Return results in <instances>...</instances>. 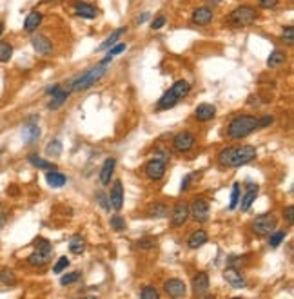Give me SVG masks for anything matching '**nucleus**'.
<instances>
[{"label": "nucleus", "instance_id": "nucleus-34", "mask_svg": "<svg viewBox=\"0 0 294 299\" xmlns=\"http://www.w3.org/2000/svg\"><path fill=\"white\" fill-rule=\"evenodd\" d=\"M285 236H287L285 230H275V232H271L269 234V247H273V249L280 247V243L285 239Z\"/></svg>", "mask_w": 294, "mask_h": 299}, {"label": "nucleus", "instance_id": "nucleus-12", "mask_svg": "<svg viewBox=\"0 0 294 299\" xmlns=\"http://www.w3.org/2000/svg\"><path fill=\"white\" fill-rule=\"evenodd\" d=\"M164 290L165 294L171 296V298H184L187 294V287L182 279L178 278H173V279H167L164 285Z\"/></svg>", "mask_w": 294, "mask_h": 299}, {"label": "nucleus", "instance_id": "nucleus-20", "mask_svg": "<svg viewBox=\"0 0 294 299\" xmlns=\"http://www.w3.org/2000/svg\"><path fill=\"white\" fill-rule=\"evenodd\" d=\"M195 116L198 122H209L216 116V107L213 104H200L195 111Z\"/></svg>", "mask_w": 294, "mask_h": 299}, {"label": "nucleus", "instance_id": "nucleus-18", "mask_svg": "<svg viewBox=\"0 0 294 299\" xmlns=\"http://www.w3.org/2000/svg\"><path fill=\"white\" fill-rule=\"evenodd\" d=\"M73 9H75V13L78 16H82V18H87V20L96 18V15H98L96 5L89 4V2H76V4L73 5Z\"/></svg>", "mask_w": 294, "mask_h": 299}, {"label": "nucleus", "instance_id": "nucleus-47", "mask_svg": "<svg viewBox=\"0 0 294 299\" xmlns=\"http://www.w3.org/2000/svg\"><path fill=\"white\" fill-rule=\"evenodd\" d=\"M125 47H127V45H125V44H115V45H113V47H109V56H111V58H113V56L120 55L122 51H125Z\"/></svg>", "mask_w": 294, "mask_h": 299}, {"label": "nucleus", "instance_id": "nucleus-27", "mask_svg": "<svg viewBox=\"0 0 294 299\" xmlns=\"http://www.w3.org/2000/svg\"><path fill=\"white\" fill-rule=\"evenodd\" d=\"M124 33H125V27H118V29H115L109 36H107V38H105V42H102V44L98 45V51H105V49H109V47H113L115 44H118L120 36L124 35Z\"/></svg>", "mask_w": 294, "mask_h": 299}, {"label": "nucleus", "instance_id": "nucleus-54", "mask_svg": "<svg viewBox=\"0 0 294 299\" xmlns=\"http://www.w3.org/2000/svg\"><path fill=\"white\" fill-rule=\"evenodd\" d=\"M2 33H4V22L0 20V36H2Z\"/></svg>", "mask_w": 294, "mask_h": 299}, {"label": "nucleus", "instance_id": "nucleus-13", "mask_svg": "<svg viewBox=\"0 0 294 299\" xmlns=\"http://www.w3.org/2000/svg\"><path fill=\"white\" fill-rule=\"evenodd\" d=\"M107 198H109V205L115 210H120L122 207H124V185H122L120 179H116L115 183H113L111 192H109Z\"/></svg>", "mask_w": 294, "mask_h": 299}, {"label": "nucleus", "instance_id": "nucleus-31", "mask_svg": "<svg viewBox=\"0 0 294 299\" xmlns=\"http://www.w3.org/2000/svg\"><path fill=\"white\" fill-rule=\"evenodd\" d=\"M284 62H285V53L280 49H275L271 53L269 58H267V65H269V67H280Z\"/></svg>", "mask_w": 294, "mask_h": 299}, {"label": "nucleus", "instance_id": "nucleus-2", "mask_svg": "<svg viewBox=\"0 0 294 299\" xmlns=\"http://www.w3.org/2000/svg\"><path fill=\"white\" fill-rule=\"evenodd\" d=\"M256 129H260V118L251 115H240L231 120L229 127H227V135L233 140H242L245 136L253 135Z\"/></svg>", "mask_w": 294, "mask_h": 299}, {"label": "nucleus", "instance_id": "nucleus-43", "mask_svg": "<svg viewBox=\"0 0 294 299\" xmlns=\"http://www.w3.org/2000/svg\"><path fill=\"white\" fill-rule=\"evenodd\" d=\"M96 201H98V203L102 205V207H104L105 210H107V209H111V205H109V198H107V196H105L104 192H102V190H98V192H96Z\"/></svg>", "mask_w": 294, "mask_h": 299}, {"label": "nucleus", "instance_id": "nucleus-23", "mask_svg": "<svg viewBox=\"0 0 294 299\" xmlns=\"http://www.w3.org/2000/svg\"><path fill=\"white\" fill-rule=\"evenodd\" d=\"M40 24H42V13L40 11H31L24 20V31L25 33H35Z\"/></svg>", "mask_w": 294, "mask_h": 299}, {"label": "nucleus", "instance_id": "nucleus-53", "mask_svg": "<svg viewBox=\"0 0 294 299\" xmlns=\"http://www.w3.org/2000/svg\"><path fill=\"white\" fill-rule=\"evenodd\" d=\"M147 18H149V13H144L142 16H138V18H136V22H138V24H144Z\"/></svg>", "mask_w": 294, "mask_h": 299}, {"label": "nucleus", "instance_id": "nucleus-50", "mask_svg": "<svg viewBox=\"0 0 294 299\" xmlns=\"http://www.w3.org/2000/svg\"><path fill=\"white\" fill-rule=\"evenodd\" d=\"M273 124V116H264V118H260V129H264L267 125Z\"/></svg>", "mask_w": 294, "mask_h": 299}, {"label": "nucleus", "instance_id": "nucleus-21", "mask_svg": "<svg viewBox=\"0 0 294 299\" xmlns=\"http://www.w3.org/2000/svg\"><path fill=\"white\" fill-rule=\"evenodd\" d=\"M115 167H116L115 158H107L104 161L102 169H100V181H102V185L111 183V176H113V172H115Z\"/></svg>", "mask_w": 294, "mask_h": 299}, {"label": "nucleus", "instance_id": "nucleus-9", "mask_svg": "<svg viewBox=\"0 0 294 299\" xmlns=\"http://www.w3.org/2000/svg\"><path fill=\"white\" fill-rule=\"evenodd\" d=\"M195 144H196V138L189 131H182V133H178V135L173 138V147H175V150H178V152H189V150L195 147Z\"/></svg>", "mask_w": 294, "mask_h": 299}, {"label": "nucleus", "instance_id": "nucleus-35", "mask_svg": "<svg viewBox=\"0 0 294 299\" xmlns=\"http://www.w3.org/2000/svg\"><path fill=\"white\" fill-rule=\"evenodd\" d=\"M45 154L47 156H60L62 154V142H60V140H53V142H49L47 147H45Z\"/></svg>", "mask_w": 294, "mask_h": 299}, {"label": "nucleus", "instance_id": "nucleus-10", "mask_svg": "<svg viewBox=\"0 0 294 299\" xmlns=\"http://www.w3.org/2000/svg\"><path fill=\"white\" fill-rule=\"evenodd\" d=\"M145 176L149 179H153V181H158V179H162L165 176V161H162V159H149L147 163H145Z\"/></svg>", "mask_w": 294, "mask_h": 299}, {"label": "nucleus", "instance_id": "nucleus-38", "mask_svg": "<svg viewBox=\"0 0 294 299\" xmlns=\"http://www.w3.org/2000/svg\"><path fill=\"white\" fill-rule=\"evenodd\" d=\"M140 298H144V299H158L160 294H158V290H156L155 287L147 285V287H144V290L140 292Z\"/></svg>", "mask_w": 294, "mask_h": 299}, {"label": "nucleus", "instance_id": "nucleus-17", "mask_svg": "<svg viewBox=\"0 0 294 299\" xmlns=\"http://www.w3.org/2000/svg\"><path fill=\"white\" fill-rule=\"evenodd\" d=\"M213 9L209 5H204V7H196L193 11V16H191V22L196 25H209L213 22Z\"/></svg>", "mask_w": 294, "mask_h": 299}, {"label": "nucleus", "instance_id": "nucleus-36", "mask_svg": "<svg viewBox=\"0 0 294 299\" xmlns=\"http://www.w3.org/2000/svg\"><path fill=\"white\" fill-rule=\"evenodd\" d=\"M156 247V238H142L136 241V249L140 250H149Z\"/></svg>", "mask_w": 294, "mask_h": 299}, {"label": "nucleus", "instance_id": "nucleus-46", "mask_svg": "<svg viewBox=\"0 0 294 299\" xmlns=\"http://www.w3.org/2000/svg\"><path fill=\"white\" fill-rule=\"evenodd\" d=\"M165 22H167V18H165L164 15H160V16H156V18L153 20V24H151V27H153L155 31H158V29H162V27H164Z\"/></svg>", "mask_w": 294, "mask_h": 299}, {"label": "nucleus", "instance_id": "nucleus-22", "mask_svg": "<svg viewBox=\"0 0 294 299\" xmlns=\"http://www.w3.org/2000/svg\"><path fill=\"white\" fill-rule=\"evenodd\" d=\"M33 120L31 118V122H27V124L24 125V129H22V135H24V140L25 144H35L36 140L40 138V127L36 124H33Z\"/></svg>", "mask_w": 294, "mask_h": 299}, {"label": "nucleus", "instance_id": "nucleus-5", "mask_svg": "<svg viewBox=\"0 0 294 299\" xmlns=\"http://www.w3.org/2000/svg\"><path fill=\"white\" fill-rule=\"evenodd\" d=\"M105 75V65L100 64V65H95V67H91V69H87L82 76H78L76 80H73V91H85L89 89V87H93V85L98 82L102 76Z\"/></svg>", "mask_w": 294, "mask_h": 299}, {"label": "nucleus", "instance_id": "nucleus-37", "mask_svg": "<svg viewBox=\"0 0 294 299\" xmlns=\"http://www.w3.org/2000/svg\"><path fill=\"white\" fill-rule=\"evenodd\" d=\"M111 229H115L116 232H122V230H125V219L122 218L120 214H115L113 218H111Z\"/></svg>", "mask_w": 294, "mask_h": 299}, {"label": "nucleus", "instance_id": "nucleus-33", "mask_svg": "<svg viewBox=\"0 0 294 299\" xmlns=\"http://www.w3.org/2000/svg\"><path fill=\"white\" fill-rule=\"evenodd\" d=\"M0 283L7 285V287L15 285L16 283L15 272H13V270H9V269H2V270H0Z\"/></svg>", "mask_w": 294, "mask_h": 299}, {"label": "nucleus", "instance_id": "nucleus-8", "mask_svg": "<svg viewBox=\"0 0 294 299\" xmlns=\"http://www.w3.org/2000/svg\"><path fill=\"white\" fill-rule=\"evenodd\" d=\"M209 201L204 198V196H196L195 199H193V203L189 205V216H193V218L198 221V223H205L207 219H209Z\"/></svg>", "mask_w": 294, "mask_h": 299}, {"label": "nucleus", "instance_id": "nucleus-24", "mask_svg": "<svg viewBox=\"0 0 294 299\" xmlns=\"http://www.w3.org/2000/svg\"><path fill=\"white\" fill-rule=\"evenodd\" d=\"M205 243H207V232H205L204 229L195 230V232L189 236V239H187L189 249H200V247H204Z\"/></svg>", "mask_w": 294, "mask_h": 299}, {"label": "nucleus", "instance_id": "nucleus-25", "mask_svg": "<svg viewBox=\"0 0 294 299\" xmlns=\"http://www.w3.org/2000/svg\"><path fill=\"white\" fill-rule=\"evenodd\" d=\"M45 181L49 187L53 189H60V187H64L67 178H65L62 172H56V170H47V174H45Z\"/></svg>", "mask_w": 294, "mask_h": 299}, {"label": "nucleus", "instance_id": "nucleus-55", "mask_svg": "<svg viewBox=\"0 0 294 299\" xmlns=\"http://www.w3.org/2000/svg\"><path fill=\"white\" fill-rule=\"evenodd\" d=\"M209 4H220V0H207Z\"/></svg>", "mask_w": 294, "mask_h": 299}, {"label": "nucleus", "instance_id": "nucleus-4", "mask_svg": "<svg viewBox=\"0 0 294 299\" xmlns=\"http://www.w3.org/2000/svg\"><path fill=\"white\" fill-rule=\"evenodd\" d=\"M33 245H35V252L27 256V263L31 267H44L49 263L51 256H53V245L45 238H36Z\"/></svg>", "mask_w": 294, "mask_h": 299}, {"label": "nucleus", "instance_id": "nucleus-16", "mask_svg": "<svg viewBox=\"0 0 294 299\" xmlns=\"http://www.w3.org/2000/svg\"><path fill=\"white\" fill-rule=\"evenodd\" d=\"M191 287H193V294L195 296H204L209 290V276L207 272H198L191 279Z\"/></svg>", "mask_w": 294, "mask_h": 299}, {"label": "nucleus", "instance_id": "nucleus-11", "mask_svg": "<svg viewBox=\"0 0 294 299\" xmlns=\"http://www.w3.org/2000/svg\"><path fill=\"white\" fill-rule=\"evenodd\" d=\"M187 219H189V205L185 201H180L171 212V223H173V227H182V225L187 223Z\"/></svg>", "mask_w": 294, "mask_h": 299}, {"label": "nucleus", "instance_id": "nucleus-49", "mask_svg": "<svg viewBox=\"0 0 294 299\" xmlns=\"http://www.w3.org/2000/svg\"><path fill=\"white\" fill-rule=\"evenodd\" d=\"M260 5L264 7V9H273V7H276L278 5L280 0H258Z\"/></svg>", "mask_w": 294, "mask_h": 299}, {"label": "nucleus", "instance_id": "nucleus-48", "mask_svg": "<svg viewBox=\"0 0 294 299\" xmlns=\"http://www.w3.org/2000/svg\"><path fill=\"white\" fill-rule=\"evenodd\" d=\"M294 207L293 205H289V207H285L284 209V216H285V219H287V223L289 225H293V221H294Z\"/></svg>", "mask_w": 294, "mask_h": 299}, {"label": "nucleus", "instance_id": "nucleus-29", "mask_svg": "<svg viewBox=\"0 0 294 299\" xmlns=\"http://www.w3.org/2000/svg\"><path fill=\"white\" fill-rule=\"evenodd\" d=\"M67 96H69V93L67 91H62V89H58L53 95V98L49 100V104H47V109H51V111H56V109H60L62 105L65 104V100H67Z\"/></svg>", "mask_w": 294, "mask_h": 299}, {"label": "nucleus", "instance_id": "nucleus-41", "mask_svg": "<svg viewBox=\"0 0 294 299\" xmlns=\"http://www.w3.org/2000/svg\"><path fill=\"white\" fill-rule=\"evenodd\" d=\"M67 267H69V259L65 258V256H62V258L56 261L55 267H53V272H55V274H60V272H64Z\"/></svg>", "mask_w": 294, "mask_h": 299}, {"label": "nucleus", "instance_id": "nucleus-39", "mask_svg": "<svg viewBox=\"0 0 294 299\" xmlns=\"http://www.w3.org/2000/svg\"><path fill=\"white\" fill-rule=\"evenodd\" d=\"M240 203V183L233 185V192H231V203L229 209H236V205Z\"/></svg>", "mask_w": 294, "mask_h": 299}, {"label": "nucleus", "instance_id": "nucleus-28", "mask_svg": "<svg viewBox=\"0 0 294 299\" xmlns=\"http://www.w3.org/2000/svg\"><path fill=\"white\" fill-rule=\"evenodd\" d=\"M147 214L151 218H165V216H169V207L162 201H156V203L149 205V209H147Z\"/></svg>", "mask_w": 294, "mask_h": 299}, {"label": "nucleus", "instance_id": "nucleus-1", "mask_svg": "<svg viewBox=\"0 0 294 299\" xmlns=\"http://www.w3.org/2000/svg\"><path fill=\"white\" fill-rule=\"evenodd\" d=\"M256 158V147L253 145H235V147H227V149L220 150L218 163L222 167H242V165L251 163Z\"/></svg>", "mask_w": 294, "mask_h": 299}, {"label": "nucleus", "instance_id": "nucleus-26", "mask_svg": "<svg viewBox=\"0 0 294 299\" xmlns=\"http://www.w3.org/2000/svg\"><path fill=\"white\" fill-rule=\"evenodd\" d=\"M27 161H29L33 167H36V169H42V170H56V169H58V167H56L53 161H47V159H44V158H38L36 154L27 156Z\"/></svg>", "mask_w": 294, "mask_h": 299}, {"label": "nucleus", "instance_id": "nucleus-14", "mask_svg": "<svg viewBox=\"0 0 294 299\" xmlns=\"http://www.w3.org/2000/svg\"><path fill=\"white\" fill-rule=\"evenodd\" d=\"M31 45H33V49L42 56H49L51 53H53V44H51V40L45 35H33Z\"/></svg>", "mask_w": 294, "mask_h": 299}, {"label": "nucleus", "instance_id": "nucleus-44", "mask_svg": "<svg viewBox=\"0 0 294 299\" xmlns=\"http://www.w3.org/2000/svg\"><path fill=\"white\" fill-rule=\"evenodd\" d=\"M155 158L156 159H162V161H169V158H171V152L169 150H165V149H156L155 150Z\"/></svg>", "mask_w": 294, "mask_h": 299}, {"label": "nucleus", "instance_id": "nucleus-19", "mask_svg": "<svg viewBox=\"0 0 294 299\" xmlns=\"http://www.w3.org/2000/svg\"><path fill=\"white\" fill-rule=\"evenodd\" d=\"M260 192V187L256 183H247V190H245L244 198H242V203H240V209L244 210V212H247V210L251 209V205L255 203L256 196H258Z\"/></svg>", "mask_w": 294, "mask_h": 299}, {"label": "nucleus", "instance_id": "nucleus-45", "mask_svg": "<svg viewBox=\"0 0 294 299\" xmlns=\"http://www.w3.org/2000/svg\"><path fill=\"white\" fill-rule=\"evenodd\" d=\"M284 40L287 42V44H293L294 42V27L293 25H287L284 29Z\"/></svg>", "mask_w": 294, "mask_h": 299}, {"label": "nucleus", "instance_id": "nucleus-15", "mask_svg": "<svg viewBox=\"0 0 294 299\" xmlns=\"http://www.w3.org/2000/svg\"><path fill=\"white\" fill-rule=\"evenodd\" d=\"M224 278L227 279V283L233 287V289H245L247 287V279L244 278V274L240 272L235 267H227L224 272Z\"/></svg>", "mask_w": 294, "mask_h": 299}, {"label": "nucleus", "instance_id": "nucleus-40", "mask_svg": "<svg viewBox=\"0 0 294 299\" xmlns=\"http://www.w3.org/2000/svg\"><path fill=\"white\" fill-rule=\"evenodd\" d=\"M80 272L78 270H76V272H71V274H65V276H62V278H60V285H71V283H75V281H78L80 279Z\"/></svg>", "mask_w": 294, "mask_h": 299}, {"label": "nucleus", "instance_id": "nucleus-42", "mask_svg": "<svg viewBox=\"0 0 294 299\" xmlns=\"http://www.w3.org/2000/svg\"><path fill=\"white\" fill-rule=\"evenodd\" d=\"M7 218H9V209L4 203H0V229L7 223Z\"/></svg>", "mask_w": 294, "mask_h": 299}, {"label": "nucleus", "instance_id": "nucleus-32", "mask_svg": "<svg viewBox=\"0 0 294 299\" xmlns=\"http://www.w3.org/2000/svg\"><path fill=\"white\" fill-rule=\"evenodd\" d=\"M11 56H13V45L9 42H0V62L5 64L11 60Z\"/></svg>", "mask_w": 294, "mask_h": 299}, {"label": "nucleus", "instance_id": "nucleus-7", "mask_svg": "<svg viewBox=\"0 0 294 299\" xmlns=\"http://www.w3.org/2000/svg\"><path fill=\"white\" fill-rule=\"evenodd\" d=\"M276 229H278V218H276L273 212L256 216V218L253 219V223H251V230H253L256 236H269L271 232H275Z\"/></svg>", "mask_w": 294, "mask_h": 299}, {"label": "nucleus", "instance_id": "nucleus-52", "mask_svg": "<svg viewBox=\"0 0 294 299\" xmlns=\"http://www.w3.org/2000/svg\"><path fill=\"white\" fill-rule=\"evenodd\" d=\"M58 89H60V84H55V85H51V87H47V91H45V93H47V95H55Z\"/></svg>", "mask_w": 294, "mask_h": 299}, {"label": "nucleus", "instance_id": "nucleus-30", "mask_svg": "<svg viewBox=\"0 0 294 299\" xmlns=\"http://www.w3.org/2000/svg\"><path fill=\"white\" fill-rule=\"evenodd\" d=\"M69 250L73 252V254H76V256L82 254V252L85 250L84 238H82V236H73V238H71V241H69Z\"/></svg>", "mask_w": 294, "mask_h": 299}, {"label": "nucleus", "instance_id": "nucleus-6", "mask_svg": "<svg viewBox=\"0 0 294 299\" xmlns=\"http://www.w3.org/2000/svg\"><path fill=\"white\" fill-rule=\"evenodd\" d=\"M256 16H258V13H256V9L253 5H240V7H236V9L231 13L227 22H229L233 27H249L256 20Z\"/></svg>", "mask_w": 294, "mask_h": 299}, {"label": "nucleus", "instance_id": "nucleus-3", "mask_svg": "<svg viewBox=\"0 0 294 299\" xmlns=\"http://www.w3.org/2000/svg\"><path fill=\"white\" fill-rule=\"evenodd\" d=\"M189 91H191V84L187 80L175 82L173 87L169 91H165L164 95H162V98L158 100V109H171V107H175L180 100L189 95Z\"/></svg>", "mask_w": 294, "mask_h": 299}, {"label": "nucleus", "instance_id": "nucleus-51", "mask_svg": "<svg viewBox=\"0 0 294 299\" xmlns=\"http://www.w3.org/2000/svg\"><path fill=\"white\" fill-rule=\"evenodd\" d=\"M191 178H193V174H185V178L182 179V187H180V189H182V190H187V189H189Z\"/></svg>", "mask_w": 294, "mask_h": 299}]
</instances>
